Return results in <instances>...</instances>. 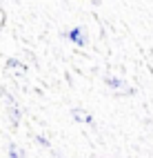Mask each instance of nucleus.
<instances>
[{
  "label": "nucleus",
  "mask_w": 153,
  "mask_h": 158,
  "mask_svg": "<svg viewBox=\"0 0 153 158\" xmlns=\"http://www.w3.org/2000/svg\"><path fill=\"white\" fill-rule=\"evenodd\" d=\"M104 82H107V85H109L111 89H116L118 94H122V96H133V94H135V89H133V87H129V85H127V82L122 80V78L107 76V78H104Z\"/></svg>",
  "instance_id": "f257e3e1"
},
{
  "label": "nucleus",
  "mask_w": 153,
  "mask_h": 158,
  "mask_svg": "<svg viewBox=\"0 0 153 158\" xmlns=\"http://www.w3.org/2000/svg\"><path fill=\"white\" fill-rule=\"evenodd\" d=\"M65 36H67L73 45H78V47H84V45L89 43V38H87V34H84V29H82V27H71Z\"/></svg>",
  "instance_id": "f03ea898"
},
{
  "label": "nucleus",
  "mask_w": 153,
  "mask_h": 158,
  "mask_svg": "<svg viewBox=\"0 0 153 158\" xmlns=\"http://www.w3.org/2000/svg\"><path fill=\"white\" fill-rule=\"evenodd\" d=\"M2 98L7 100V111H9V118H11V123L14 125H18L20 123V109H18V102L9 96L7 91H2Z\"/></svg>",
  "instance_id": "7ed1b4c3"
},
{
  "label": "nucleus",
  "mask_w": 153,
  "mask_h": 158,
  "mask_svg": "<svg viewBox=\"0 0 153 158\" xmlns=\"http://www.w3.org/2000/svg\"><path fill=\"white\" fill-rule=\"evenodd\" d=\"M71 116H73V120H78V123H87V125H93L96 123L93 116H91L89 111H82V109H78V107L71 109Z\"/></svg>",
  "instance_id": "20e7f679"
},
{
  "label": "nucleus",
  "mask_w": 153,
  "mask_h": 158,
  "mask_svg": "<svg viewBox=\"0 0 153 158\" xmlns=\"http://www.w3.org/2000/svg\"><path fill=\"white\" fill-rule=\"evenodd\" d=\"M9 158H25V156L18 152V147H16V145H9Z\"/></svg>",
  "instance_id": "39448f33"
},
{
  "label": "nucleus",
  "mask_w": 153,
  "mask_h": 158,
  "mask_svg": "<svg viewBox=\"0 0 153 158\" xmlns=\"http://www.w3.org/2000/svg\"><path fill=\"white\" fill-rule=\"evenodd\" d=\"M7 67H18V69H25L22 62H18V60H14V58H9V60H7Z\"/></svg>",
  "instance_id": "423d86ee"
},
{
  "label": "nucleus",
  "mask_w": 153,
  "mask_h": 158,
  "mask_svg": "<svg viewBox=\"0 0 153 158\" xmlns=\"http://www.w3.org/2000/svg\"><path fill=\"white\" fill-rule=\"evenodd\" d=\"M38 143H40V145H42V147H49V140L45 138V136H38Z\"/></svg>",
  "instance_id": "0eeeda50"
}]
</instances>
